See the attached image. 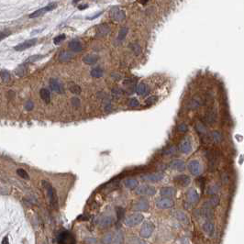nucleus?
I'll return each mask as SVG.
<instances>
[{
  "label": "nucleus",
  "mask_w": 244,
  "mask_h": 244,
  "mask_svg": "<svg viewBox=\"0 0 244 244\" xmlns=\"http://www.w3.org/2000/svg\"><path fill=\"white\" fill-rule=\"evenodd\" d=\"M11 34V32L9 30H3V31H0V41H3L4 39H6L7 36H9Z\"/></svg>",
  "instance_id": "nucleus-40"
},
{
  "label": "nucleus",
  "mask_w": 244,
  "mask_h": 244,
  "mask_svg": "<svg viewBox=\"0 0 244 244\" xmlns=\"http://www.w3.org/2000/svg\"><path fill=\"white\" fill-rule=\"evenodd\" d=\"M186 198H187V202L190 204V206H193V205L197 204L199 201V195L195 189L191 188L187 191L186 193Z\"/></svg>",
  "instance_id": "nucleus-10"
},
{
  "label": "nucleus",
  "mask_w": 244,
  "mask_h": 244,
  "mask_svg": "<svg viewBox=\"0 0 244 244\" xmlns=\"http://www.w3.org/2000/svg\"><path fill=\"white\" fill-rule=\"evenodd\" d=\"M157 100V97H150L149 98L146 99V104L147 105H152L156 102Z\"/></svg>",
  "instance_id": "nucleus-46"
},
{
  "label": "nucleus",
  "mask_w": 244,
  "mask_h": 244,
  "mask_svg": "<svg viewBox=\"0 0 244 244\" xmlns=\"http://www.w3.org/2000/svg\"><path fill=\"white\" fill-rule=\"evenodd\" d=\"M97 60H98V56L97 54H86L83 58V62L88 65H93L95 63H97Z\"/></svg>",
  "instance_id": "nucleus-24"
},
{
  "label": "nucleus",
  "mask_w": 244,
  "mask_h": 244,
  "mask_svg": "<svg viewBox=\"0 0 244 244\" xmlns=\"http://www.w3.org/2000/svg\"><path fill=\"white\" fill-rule=\"evenodd\" d=\"M64 39H65V35H64V34L59 35V36L55 37V38H54V40H53L54 44H59V43H60V42H62V41L64 40Z\"/></svg>",
  "instance_id": "nucleus-42"
},
{
  "label": "nucleus",
  "mask_w": 244,
  "mask_h": 244,
  "mask_svg": "<svg viewBox=\"0 0 244 244\" xmlns=\"http://www.w3.org/2000/svg\"><path fill=\"white\" fill-rule=\"evenodd\" d=\"M113 219L111 217L109 216H105L103 217H101V219H99V222L98 224L99 226L101 227V228H108V227H110L112 224H113Z\"/></svg>",
  "instance_id": "nucleus-23"
},
{
  "label": "nucleus",
  "mask_w": 244,
  "mask_h": 244,
  "mask_svg": "<svg viewBox=\"0 0 244 244\" xmlns=\"http://www.w3.org/2000/svg\"><path fill=\"white\" fill-rule=\"evenodd\" d=\"M69 49L73 52H80L83 50V44L78 40H73L68 44Z\"/></svg>",
  "instance_id": "nucleus-20"
},
{
  "label": "nucleus",
  "mask_w": 244,
  "mask_h": 244,
  "mask_svg": "<svg viewBox=\"0 0 244 244\" xmlns=\"http://www.w3.org/2000/svg\"><path fill=\"white\" fill-rule=\"evenodd\" d=\"M117 219H119H119H122V217H123L125 211H124V209H123V208H121V207H117Z\"/></svg>",
  "instance_id": "nucleus-43"
},
{
  "label": "nucleus",
  "mask_w": 244,
  "mask_h": 244,
  "mask_svg": "<svg viewBox=\"0 0 244 244\" xmlns=\"http://www.w3.org/2000/svg\"><path fill=\"white\" fill-rule=\"evenodd\" d=\"M57 242L63 243V244H64V243H75V238H73V236L71 233H69L67 231H63L61 234H59V236L57 238Z\"/></svg>",
  "instance_id": "nucleus-11"
},
{
  "label": "nucleus",
  "mask_w": 244,
  "mask_h": 244,
  "mask_svg": "<svg viewBox=\"0 0 244 244\" xmlns=\"http://www.w3.org/2000/svg\"><path fill=\"white\" fill-rule=\"evenodd\" d=\"M26 72H27V65H26V63L19 65V66L16 69V73H17V75H19V76H23V75H25Z\"/></svg>",
  "instance_id": "nucleus-33"
},
{
  "label": "nucleus",
  "mask_w": 244,
  "mask_h": 244,
  "mask_svg": "<svg viewBox=\"0 0 244 244\" xmlns=\"http://www.w3.org/2000/svg\"><path fill=\"white\" fill-rule=\"evenodd\" d=\"M71 103H72V105L73 107H78L80 106V99L77 98V97H73L72 100H71Z\"/></svg>",
  "instance_id": "nucleus-44"
},
{
  "label": "nucleus",
  "mask_w": 244,
  "mask_h": 244,
  "mask_svg": "<svg viewBox=\"0 0 244 244\" xmlns=\"http://www.w3.org/2000/svg\"><path fill=\"white\" fill-rule=\"evenodd\" d=\"M128 33H129V29L128 28H126V27L121 28L119 29V35H117V40H119V41H124L126 39V37H127Z\"/></svg>",
  "instance_id": "nucleus-30"
},
{
  "label": "nucleus",
  "mask_w": 244,
  "mask_h": 244,
  "mask_svg": "<svg viewBox=\"0 0 244 244\" xmlns=\"http://www.w3.org/2000/svg\"><path fill=\"white\" fill-rule=\"evenodd\" d=\"M129 106L131 107H137L139 106V102L138 101L137 98H131L129 102Z\"/></svg>",
  "instance_id": "nucleus-38"
},
{
  "label": "nucleus",
  "mask_w": 244,
  "mask_h": 244,
  "mask_svg": "<svg viewBox=\"0 0 244 244\" xmlns=\"http://www.w3.org/2000/svg\"><path fill=\"white\" fill-rule=\"evenodd\" d=\"M68 87H69V90L71 91L73 94L79 95L82 92V88L78 85H76L75 83H73V82L70 83V84L68 85Z\"/></svg>",
  "instance_id": "nucleus-29"
},
{
  "label": "nucleus",
  "mask_w": 244,
  "mask_h": 244,
  "mask_svg": "<svg viewBox=\"0 0 244 244\" xmlns=\"http://www.w3.org/2000/svg\"><path fill=\"white\" fill-rule=\"evenodd\" d=\"M104 243H122L123 242V233L121 231H116L114 233H108L104 237Z\"/></svg>",
  "instance_id": "nucleus-3"
},
{
  "label": "nucleus",
  "mask_w": 244,
  "mask_h": 244,
  "mask_svg": "<svg viewBox=\"0 0 244 244\" xmlns=\"http://www.w3.org/2000/svg\"><path fill=\"white\" fill-rule=\"evenodd\" d=\"M125 185L129 189H135L139 185V182L137 179H134V178H131V179H127L125 181Z\"/></svg>",
  "instance_id": "nucleus-28"
},
{
  "label": "nucleus",
  "mask_w": 244,
  "mask_h": 244,
  "mask_svg": "<svg viewBox=\"0 0 244 244\" xmlns=\"http://www.w3.org/2000/svg\"><path fill=\"white\" fill-rule=\"evenodd\" d=\"M90 75L92 77H95V78H100L102 77L103 75H104V71L101 69V68H94L91 70L90 72Z\"/></svg>",
  "instance_id": "nucleus-31"
},
{
  "label": "nucleus",
  "mask_w": 244,
  "mask_h": 244,
  "mask_svg": "<svg viewBox=\"0 0 244 244\" xmlns=\"http://www.w3.org/2000/svg\"><path fill=\"white\" fill-rule=\"evenodd\" d=\"M143 219H144V217H143L142 214H141V213H135V214L129 216L125 219V225L128 227H135L139 225V223H141Z\"/></svg>",
  "instance_id": "nucleus-4"
},
{
  "label": "nucleus",
  "mask_w": 244,
  "mask_h": 244,
  "mask_svg": "<svg viewBox=\"0 0 244 244\" xmlns=\"http://www.w3.org/2000/svg\"><path fill=\"white\" fill-rule=\"evenodd\" d=\"M217 191H219V186L217 185H211L210 187H209V189L207 190V193L210 194V195H214V194L217 193Z\"/></svg>",
  "instance_id": "nucleus-41"
},
{
  "label": "nucleus",
  "mask_w": 244,
  "mask_h": 244,
  "mask_svg": "<svg viewBox=\"0 0 244 244\" xmlns=\"http://www.w3.org/2000/svg\"><path fill=\"white\" fill-rule=\"evenodd\" d=\"M17 175L20 176L21 178H22V179H25V180H29V173H28L27 172H26L24 169H22V168L17 169Z\"/></svg>",
  "instance_id": "nucleus-35"
},
{
  "label": "nucleus",
  "mask_w": 244,
  "mask_h": 244,
  "mask_svg": "<svg viewBox=\"0 0 244 244\" xmlns=\"http://www.w3.org/2000/svg\"><path fill=\"white\" fill-rule=\"evenodd\" d=\"M211 139L214 142H219L222 139V136L219 131H213L211 133Z\"/></svg>",
  "instance_id": "nucleus-37"
},
{
  "label": "nucleus",
  "mask_w": 244,
  "mask_h": 244,
  "mask_svg": "<svg viewBox=\"0 0 244 244\" xmlns=\"http://www.w3.org/2000/svg\"><path fill=\"white\" fill-rule=\"evenodd\" d=\"M2 243H3V244L8 243V239H7V237H5V239H4L3 241H2Z\"/></svg>",
  "instance_id": "nucleus-49"
},
{
  "label": "nucleus",
  "mask_w": 244,
  "mask_h": 244,
  "mask_svg": "<svg viewBox=\"0 0 244 244\" xmlns=\"http://www.w3.org/2000/svg\"><path fill=\"white\" fill-rule=\"evenodd\" d=\"M40 95L41 99L44 101L46 104H49L51 102V93L50 91L46 88H42L40 91Z\"/></svg>",
  "instance_id": "nucleus-27"
},
{
  "label": "nucleus",
  "mask_w": 244,
  "mask_h": 244,
  "mask_svg": "<svg viewBox=\"0 0 244 244\" xmlns=\"http://www.w3.org/2000/svg\"><path fill=\"white\" fill-rule=\"evenodd\" d=\"M78 1H80V0H73V3H75V2H78Z\"/></svg>",
  "instance_id": "nucleus-50"
},
{
  "label": "nucleus",
  "mask_w": 244,
  "mask_h": 244,
  "mask_svg": "<svg viewBox=\"0 0 244 244\" xmlns=\"http://www.w3.org/2000/svg\"><path fill=\"white\" fill-rule=\"evenodd\" d=\"M50 87L52 91H54V92L58 94H63L64 92L63 84L56 78H51L50 80Z\"/></svg>",
  "instance_id": "nucleus-14"
},
{
  "label": "nucleus",
  "mask_w": 244,
  "mask_h": 244,
  "mask_svg": "<svg viewBox=\"0 0 244 244\" xmlns=\"http://www.w3.org/2000/svg\"><path fill=\"white\" fill-rule=\"evenodd\" d=\"M187 168L193 175H199L202 172V166L197 160H192L187 163Z\"/></svg>",
  "instance_id": "nucleus-8"
},
{
  "label": "nucleus",
  "mask_w": 244,
  "mask_h": 244,
  "mask_svg": "<svg viewBox=\"0 0 244 244\" xmlns=\"http://www.w3.org/2000/svg\"><path fill=\"white\" fill-rule=\"evenodd\" d=\"M174 152H175V148H174V147H172V148H170V149H168L167 151H164V154H166V155H171V154H173Z\"/></svg>",
  "instance_id": "nucleus-48"
},
{
  "label": "nucleus",
  "mask_w": 244,
  "mask_h": 244,
  "mask_svg": "<svg viewBox=\"0 0 244 244\" xmlns=\"http://www.w3.org/2000/svg\"><path fill=\"white\" fill-rule=\"evenodd\" d=\"M178 130H179L180 132H185L187 130V125L185 123L180 124L179 126H178Z\"/></svg>",
  "instance_id": "nucleus-47"
},
{
  "label": "nucleus",
  "mask_w": 244,
  "mask_h": 244,
  "mask_svg": "<svg viewBox=\"0 0 244 244\" xmlns=\"http://www.w3.org/2000/svg\"><path fill=\"white\" fill-rule=\"evenodd\" d=\"M154 224L151 221H145L142 224L141 228V231H139V235L143 239H148L151 236V234L154 231Z\"/></svg>",
  "instance_id": "nucleus-2"
},
{
  "label": "nucleus",
  "mask_w": 244,
  "mask_h": 244,
  "mask_svg": "<svg viewBox=\"0 0 244 244\" xmlns=\"http://www.w3.org/2000/svg\"><path fill=\"white\" fill-rule=\"evenodd\" d=\"M56 7H57V4H56V3H51V4H49L48 6H46L45 7L41 8V9H38V10H36L35 12L31 13V14H30L29 17V19H34V17H40V16L43 15L44 13H46V12H48V11H51V10H52V9H54Z\"/></svg>",
  "instance_id": "nucleus-9"
},
{
  "label": "nucleus",
  "mask_w": 244,
  "mask_h": 244,
  "mask_svg": "<svg viewBox=\"0 0 244 244\" xmlns=\"http://www.w3.org/2000/svg\"><path fill=\"white\" fill-rule=\"evenodd\" d=\"M163 173H148L145 175L141 176L142 180L149 181V182H159L163 179Z\"/></svg>",
  "instance_id": "nucleus-15"
},
{
  "label": "nucleus",
  "mask_w": 244,
  "mask_h": 244,
  "mask_svg": "<svg viewBox=\"0 0 244 244\" xmlns=\"http://www.w3.org/2000/svg\"><path fill=\"white\" fill-rule=\"evenodd\" d=\"M174 181H175L176 185L182 187H185L187 185H189V184L191 183L190 177L188 175H185V174H181V175L176 176L174 178Z\"/></svg>",
  "instance_id": "nucleus-17"
},
{
  "label": "nucleus",
  "mask_w": 244,
  "mask_h": 244,
  "mask_svg": "<svg viewBox=\"0 0 244 244\" xmlns=\"http://www.w3.org/2000/svg\"><path fill=\"white\" fill-rule=\"evenodd\" d=\"M202 229H203V231L207 235V236L212 237L213 235H214V232H215V226L212 222L207 221L202 225Z\"/></svg>",
  "instance_id": "nucleus-19"
},
{
  "label": "nucleus",
  "mask_w": 244,
  "mask_h": 244,
  "mask_svg": "<svg viewBox=\"0 0 244 244\" xmlns=\"http://www.w3.org/2000/svg\"><path fill=\"white\" fill-rule=\"evenodd\" d=\"M150 208V204L146 199H141L133 205L132 209L135 211H147Z\"/></svg>",
  "instance_id": "nucleus-13"
},
{
  "label": "nucleus",
  "mask_w": 244,
  "mask_h": 244,
  "mask_svg": "<svg viewBox=\"0 0 244 244\" xmlns=\"http://www.w3.org/2000/svg\"><path fill=\"white\" fill-rule=\"evenodd\" d=\"M170 168H172L173 170H177V171H183L185 168V163L183 160L177 159V160H173V162L170 163Z\"/></svg>",
  "instance_id": "nucleus-21"
},
{
  "label": "nucleus",
  "mask_w": 244,
  "mask_h": 244,
  "mask_svg": "<svg viewBox=\"0 0 244 244\" xmlns=\"http://www.w3.org/2000/svg\"><path fill=\"white\" fill-rule=\"evenodd\" d=\"M41 183H42V185L44 186V188L46 189L51 206L53 208L57 209L58 208V197H57V195H56V191L54 190V188L52 187V185L49 182L42 181Z\"/></svg>",
  "instance_id": "nucleus-1"
},
{
  "label": "nucleus",
  "mask_w": 244,
  "mask_h": 244,
  "mask_svg": "<svg viewBox=\"0 0 244 244\" xmlns=\"http://www.w3.org/2000/svg\"><path fill=\"white\" fill-rule=\"evenodd\" d=\"M176 193V190L175 188H173V187H163V188H161L160 190V194L163 195V197H173L174 195H175Z\"/></svg>",
  "instance_id": "nucleus-22"
},
{
  "label": "nucleus",
  "mask_w": 244,
  "mask_h": 244,
  "mask_svg": "<svg viewBox=\"0 0 244 244\" xmlns=\"http://www.w3.org/2000/svg\"><path fill=\"white\" fill-rule=\"evenodd\" d=\"M135 192H136L137 195H153L156 194V190L154 187L147 185H138L135 188Z\"/></svg>",
  "instance_id": "nucleus-6"
},
{
  "label": "nucleus",
  "mask_w": 244,
  "mask_h": 244,
  "mask_svg": "<svg viewBox=\"0 0 244 244\" xmlns=\"http://www.w3.org/2000/svg\"><path fill=\"white\" fill-rule=\"evenodd\" d=\"M0 77H1L3 82L7 83L10 80V73H8L7 70H3V71L0 72Z\"/></svg>",
  "instance_id": "nucleus-36"
},
{
  "label": "nucleus",
  "mask_w": 244,
  "mask_h": 244,
  "mask_svg": "<svg viewBox=\"0 0 244 244\" xmlns=\"http://www.w3.org/2000/svg\"><path fill=\"white\" fill-rule=\"evenodd\" d=\"M33 107H34V104L31 100H28V101L25 103V109L26 110L30 111V110L33 109Z\"/></svg>",
  "instance_id": "nucleus-39"
},
{
  "label": "nucleus",
  "mask_w": 244,
  "mask_h": 244,
  "mask_svg": "<svg viewBox=\"0 0 244 244\" xmlns=\"http://www.w3.org/2000/svg\"><path fill=\"white\" fill-rule=\"evenodd\" d=\"M173 216H174V217H175L178 221H180L181 223H183V224H189L190 223L188 216H187L184 211L177 210V211H175L173 213Z\"/></svg>",
  "instance_id": "nucleus-18"
},
{
  "label": "nucleus",
  "mask_w": 244,
  "mask_h": 244,
  "mask_svg": "<svg viewBox=\"0 0 244 244\" xmlns=\"http://www.w3.org/2000/svg\"><path fill=\"white\" fill-rule=\"evenodd\" d=\"M37 43V39H31V40H28L22 43H19L17 46L14 47V50L17 51H22L29 49V48L34 46Z\"/></svg>",
  "instance_id": "nucleus-12"
},
{
  "label": "nucleus",
  "mask_w": 244,
  "mask_h": 244,
  "mask_svg": "<svg viewBox=\"0 0 244 244\" xmlns=\"http://www.w3.org/2000/svg\"><path fill=\"white\" fill-rule=\"evenodd\" d=\"M109 14L111 16V17L113 19V20L116 21V22H121L126 19V12L122 9L120 7H111V9L109 11Z\"/></svg>",
  "instance_id": "nucleus-5"
},
{
  "label": "nucleus",
  "mask_w": 244,
  "mask_h": 244,
  "mask_svg": "<svg viewBox=\"0 0 244 244\" xmlns=\"http://www.w3.org/2000/svg\"><path fill=\"white\" fill-rule=\"evenodd\" d=\"M73 58V54L70 51H62L59 55V61L60 62H69L70 60Z\"/></svg>",
  "instance_id": "nucleus-26"
},
{
  "label": "nucleus",
  "mask_w": 244,
  "mask_h": 244,
  "mask_svg": "<svg viewBox=\"0 0 244 244\" xmlns=\"http://www.w3.org/2000/svg\"><path fill=\"white\" fill-rule=\"evenodd\" d=\"M43 57H44V56H43V55H40V54H36V55L29 56V57L25 61V63H31L38 62L39 60L42 59Z\"/></svg>",
  "instance_id": "nucleus-34"
},
{
  "label": "nucleus",
  "mask_w": 244,
  "mask_h": 244,
  "mask_svg": "<svg viewBox=\"0 0 244 244\" xmlns=\"http://www.w3.org/2000/svg\"><path fill=\"white\" fill-rule=\"evenodd\" d=\"M179 151L182 152V153H185V154H187V153H189V152H191L192 143H191V141L189 139L185 138L181 141L180 145H179Z\"/></svg>",
  "instance_id": "nucleus-16"
},
{
  "label": "nucleus",
  "mask_w": 244,
  "mask_h": 244,
  "mask_svg": "<svg viewBox=\"0 0 244 244\" xmlns=\"http://www.w3.org/2000/svg\"><path fill=\"white\" fill-rule=\"evenodd\" d=\"M155 205L160 209H167L173 207L174 206V202L173 201V199L167 197H162L156 200Z\"/></svg>",
  "instance_id": "nucleus-7"
},
{
  "label": "nucleus",
  "mask_w": 244,
  "mask_h": 244,
  "mask_svg": "<svg viewBox=\"0 0 244 244\" xmlns=\"http://www.w3.org/2000/svg\"><path fill=\"white\" fill-rule=\"evenodd\" d=\"M219 203V198L217 195H214L210 199H208L207 201L205 203L204 205V207H207V208H211V207H217V205Z\"/></svg>",
  "instance_id": "nucleus-25"
},
{
  "label": "nucleus",
  "mask_w": 244,
  "mask_h": 244,
  "mask_svg": "<svg viewBox=\"0 0 244 244\" xmlns=\"http://www.w3.org/2000/svg\"><path fill=\"white\" fill-rule=\"evenodd\" d=\"M147 92H148V91H147V86H146V85L144 84V83H141V84L138 85V86H137V93L139 95H144Z\"/></svg>",
  "instance_id": "nucleus-32"
},
{
  "label": "nucleus",
  "mask_w": 244,
  "mask_h": 244,
  "mask_svg": "<svg viewBox=\"0 0 244 244\" xmlns=\"http://www.w3.org/2000/svg\"><path fill=\"white\" fill-rule=\"evenodd\" d=\"M197 130L201 134H204L205 132H206V128H205V126L203 124H201V123H197Z\"/></svg>",
  "instance_id": "nucleus-45"
}]
</instances>
